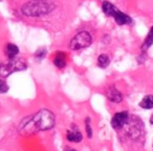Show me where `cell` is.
<instances>
[{"mask_svg":"<svg viewBox=\"0 0 153 151\" xmlns=\"http://www.w3.org/2000/svg\"><path fill=\"white\" fill-rule=\"evenodd\" d=\"M55 115L48 109H41L37 114L24 118L19 124L20 134L22 136H30L42 130H48L55 125Z\"/></svg>","mask_w":153,"mask_h":151,"instance_id":"6da1fadb","label":"cell"},{"mask_svg":"<svg viewBox=\"0 0 153 151\" xmlns=\"http://www.w3.org/2000/svg\"><path fill=\"white\" fill-rule=\"evenodd\" d=\"M55 5L49 0H32L22 5L21 12L27 17H40L51 13Z\"/></svg>","mask_w":153,"mask_h":151,"instance_id":"7a4b0ae2","label":"cell"},{"mask_svg":"<svg viewBox=\"0 0 153 151\" xmlns=\"http://www.w3.org/2000/svg\"><path fill=\"white\" fill-rule=\"evenodd\" d=\"M92 43V38L87 32H80L71 39L69 47L72 50H80L90 46Z\"/></svg>","mask_w":153,"mask_h":151,"instance_id":"3957f363","label":"cell"},{"mask_svg":"<svg viewBox=\"0 0 153 151\" xmlns=\"http://www.w3.org/2000/svg\"><path fill=\"white\" fill-rule=\"evenodd\" d=\"M24 69H26V65L23 62L11 59V62L7 64H0V76L7 77L14 72L22 71Z\"/></svg>","mask_w":153,"mask_h":151,"instance_id":"277c9868","label":"cell"},{"mask_svg":"<svg viewBox=\"0 0 153 151\" xmlns=\"http://www.w3.org/2000/svg\"><path fill=\"white\" fill-rule=\"evenodd\" d=\"M128 121H129V115L127 111H120L117 113L111 119V126L113 129L119 130L122 129L125 125H127Z\"/></svg>","mask_w":153,"mask_h":151,"instance_id":"5b68a950","label":"cell"},{"mask_svg":"<svg viewBox=\"0 0 153 151\" xmlns=\"http://www.w3.org/2000/svg\"><path fill=\"white\" fill-rule=\"evenodd\" d=\"M107 98L108 100H110L111 102H114V103H119L123 100V95L121 94L117 89H115L114 86H110V88L107 90Z\"/></svg>","mask_w":153,"mask_h":151,"instance_id":"8992f818","label":"cell"},{"mask_svg":"<svg viewBox=\"0 0 153 151\" xmlns=\"http://www.w3.org/2000/svg\"><path fill=\"white\" fill-rule=\"evenodd\" d=\"M113 18H114L115 22L119 25H126V24L131 23V18L128 15H126V14H124L123 12L119 11V10L115 12V14L113 15Z\"/></svg>","mask_w":153,"mask_h":151,"instance_id":"52a82bcc","label":"cell"},{"mask_svg":"<svg viewBox=\"0 0 153 151\" xmlns=\"http://www.w3.org/2000/svg\"><path fill=\"white\" fill-rule=\"evenodd\" d=\"M53 65L59 69H62L66 66V54L64 52H57L53 57Z\"/></svg>","mask_w":153,"mask_h":151,"instance_id":"ba28073f","label":"cell"},{"mask_svg":"<svg viewBox=\"0 0 153 151\" xmlns=\"http://www.w3.org/2000/svg\"><path fill=\"white\" fill-rule=\"evenodd\" d=\"M66 138L69 142H72V143H80L83 139L82 136L81 132L79 130H69L66 134Z\"/></svg>","mask_w":153,"mask_h":151,"instance_id":"9c48e42d","label":"cell"},{"mask_svg":"<svg viewBox=\"0 0 153 151\" xmlns=\"http://www.w3.org/2000/svg\"><path fill=\"white\" fill-rule=\"evenodd\" d=\"M4 52H5V55H7L10 59H14L16 55L19 53V49H18V47L16 46V45L7 44V47H5Z\"/></svg>","mask_w":153,"mask_h":151,"instance_id":"30bf717a","label":"cell"},{"mask_svg":"<svg viewBox=\"0 0 153 151\" xmlns=\"http://www.w3.org/2000/svg\"><path fill=\"white\" fill-rule=\"evenodd\" d=\"M102 9H103V12H104L107 16H109V17H113L115 12L117 11V7H115L112 3L108 2V1H104V2H103Z\"/></svg>","mask_w":153,"mask_h":151,"instance_id":"8fae6325","label":"cell"},{"mask_svg":"<svg viewBox=\"0 0 153 151\" xmlns=\"http://www.w3.org/2000/svg\"><path fill=\"white\" fill-rule=\"evenodd\" d=\"M140 106L144 109L153 108V95H147L140 102Z\"/></svg>","mask_w":153,"mask_h":151,"instance_id":"7c38bea8","label":"cell"},{"mask_svg":"<svg viewBox=\"0 0 153 151\" xmlns=\"http://www.w3.org/2000/svg\"><path fill=\"white\" fill-rule=\"evenodd\" d=\"M152 44H153V26L151 27L148 36H147L146 39H145V42H144V44H143V49H144V50H147Z\"/></svg>","mask_w":153,"mask_h":151,"instance_id":"4fadbf2b","label":"cell"},{"mask_svg":"<svg viewBox=\"0 0 153 151\" xmlns=\"http://www.w3.org/2000/svg\"><path fill=\"white\" fill-rule=\"evenodd\" d=\"M110 64V59H109V56L106 54H101L100 56L98 57V66L101 68H106L107 66Z\"/></svg>","mask_w":153,"mask_h":151,"instance_id":"5bb4252c","label":"cell"},{"mask_svg":"<svg viewBox=\"0 0 153 151\" xmlns=\"http://www.w3.org/2000/svg\"><path fill=\"white\" fill-rule=\"evenodd\" d=\"M85 128H86V132H87V136L88 139L92 138V129L90 127V123H89V119H86V124H85Z\"/></svg>","mask_w":153,"mask_h":151,"instance_id":"9a60e30c","label":"cell"},{"mask_svg":"<svg viewBox=\"0 0 153 151\" xmlns=\"http://www.w3.org/2000/svg\"><path fill=\"white\" fill-rule=\"evenodd\" d=\"M45 54H46V51H45V49H39L38 51L36 52V59H38V61H40V59H43L45 56Z\"/></svg>","mask_w":153,"mask_h":151,"instance_id":"2e32d148","label":"cell"},{"mask_svg":"<svg viewBox=\"0 0 153 151\" xmlns=\"http://www.w3.org/2000/svg\"><path fill=\"white\" fill-rule=\"evenodd\" d=\"M9 91V86L3 80L0 79V93H7Z\"/></svg>","mask_w":153,"mask_h":151,"instance_id":"e0dca14e","label":"cell"},{"mask_svg":"<svg viewBox=\"0 0 153 151\" xmlns=\"http://www.w3.org/2000/svg\"><path fill=\"white\" fill-rule=\"evenodd\" d=\"M65 151H76V150H74V149H72V148H66Z\"/></svg>","mask_w":153,"mask_h":151,"instance_id":"ac0fdd59","label":"cell"},{"mask_svg":"<svg viewBox=\"0 0 153 151\" xmlns=\"http://www.w3.org/2000/svg\"><path fill=\"white\" fill-rule=\"evenodd\" d=\"M150 123H151V124H152V125H153V115L151 116V118H150Z\"/></svg>","mask_w":153,"mask_h":151,"instance_id":"d6986e66","label":"cell"}]
</instances>
